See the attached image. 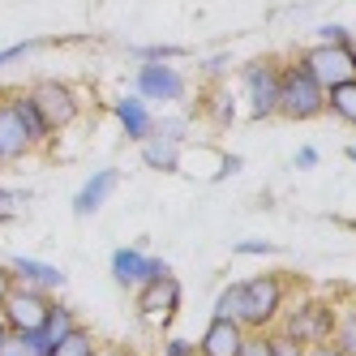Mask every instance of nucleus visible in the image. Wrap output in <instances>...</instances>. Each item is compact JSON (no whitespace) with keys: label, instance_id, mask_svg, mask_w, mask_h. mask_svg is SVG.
<instances>
[{"label":"nucleus","instance_id":"f257e3e1","mask_svg":"<svg viewBox=\"0 0 356 356\" xmlns=\"http://www.w3.org/2000/svg\"><path fill=\"white\" fill-rule=\"evenodd\" d=\"M296 275H279V270H262V275H249L241 279V314L236 322L245 330H275L279 314L288 305V284Z\"/></svg>","mask_w":356,"mask_h":356},{"label":"nucleus","instance_id":"f03ea898","mask_svg":"<svg viewBox=\"0 0 356 356\" xmlns=\"http://www.w3.org/2000/svg\"><path fill=\"white\" fill-rule=\"evenodd\" d=\"M322 112H326V86L296 56L279 60V116H288V120H318Z\"/></svg>","mask_w":356,"mask_h":356},{"label":"nucleus","instance_id":"7ed1b4c3","mask_svg":"<svg viewBox=\"0 0 356 356\" xmlns=\"http://www.w3.org/2000/svg\"><path fill=\"white\" fill-rule=\"evenodd\" d=\"M279 335H288L305 348L314 343H330V330H335V305L322 300V296H300L296 305H284L279 314Z\"/></svg>","mask_w":356,"mask_h":356},{"label":"nucleus","instance_id":"20e7f679","mask_svg":"<svg viewBox=\"0 0 356 356\" xmlns=\"http://www.w3.org/2000/svg\"><path fill=\"white\" fill-rule=\"evenodd\" d=\"M241 90H245V112L249 120H270L279 116V60L275 56H253L241 69Z\"/></svg>","mask_w":356,"mask_h":356},{"label":"nucleus","instance_id":"39448f33","mask_svg":"<svg viewBox=\"0 0 356 356\" xmlns=\"http://www.w3.org/2000/svg\"><path fill=\"white\" fill-rule=\"evenodd\" d=\"M26 90H31L35 108L43 112V120H47V129H52V134L69 129V124L78 120V112H82L78 90H73L69 82H60V78H35Z\"/></svg>","mask_w":356,"mask_h":356},{"label":"nucleus","instance_id":"423d86ee","mask_svg":"<svg viewBox=\"0 0 356 356\" xmlns=\"http://www.w3.org/2000/svg\"><path fill=\"white\" fill-rule=\"evenodd\" d=\"M142 163L155 172H176L181 168V146H185V120L176 116H155V129L142 142Z\"/></svg>","mask_w":356,"mask_h":356},{"label":"nucleus","instance_id":"0eeeda50","mask_svg":"<svg viewBox=\"0 0 356 356\" xmlns=\"http://www.w3.org/2000/svg\"><path fill=\"white\" fill-rule=\"evenodd\" d=\"M296 60L309 69L326 90L356 78V60L348 52V43H309V47H300V52H296Z\"/></svg>","mask_w":356,"mask_h":356},{"label":"nucleus","instance_id":"6e6552de","mask_svg":"<svg viewBox=\"0 0 356 356\" xmlns=\"http://www.w3.org/2000/svg\"><path fill=\"white\" fill-rule=\"evenodd\" d=\"M134 95H142L146 104H181L189 95V78L176 65H159V60H142L134 73Z\"/></svg>","mask_w":356,"mask_h":356},{"label":"nucleus","instance_id":"1a4fd4ad","mask_svg":"<svg viewBox=\"0 0 356 356\" xmlns=\"http://www.w3.org/2000/svg\"><path fill=\"white\" fill-rule=\"evenodd\" d=\"M181 300H185L181 279H176V275H163V279H150V284L138 288V314H142V322L168 330L172 318L181 314Z\"/></svg>","mask_w":356,"mask_h":356},{"label":"nucleus","instance_id":"9d476101","mask_svg":"<svg viewBox=\"0 0 356 356\" xmlns=\"http://www.w3.org/2000/svg\"><path fill=\"white\" fill-rule=\"evenodd\" d=\"M47 309H52V292H39L26 284H13L5 305H0V318H5L9 330H39Z\"/></svg>","mask_w":356,"mask_h":356},{"label":"nucleus","instance_id":"9b49d317","mask_svg":"<svg viewBox=\"0 0 356 356\" xmlns=\"http://www.w3.org/2000/svg\"><path fill=\"white\" fill-rule=\"evenodd\" d=\"M31 150H35V142H31V134H26V124H22L17 112H13L9 90H0V168L26 159Z\"/></svg>","mask_w":356,"mask_h":356},{"label":"nucleus","instance_id":"f8f14e48","mask_svg":"<svg viewBox=\"0 0 356 356\" xmlns=\"http://www.w3.org/2000/svg\"><path fill=\"white\" fill-rule=\"evenodd\" d=\"M116 185H120V172H116V168H99L95 176H86L82 189L73 193V215H78V219L99 215V211L108 207V197L116 193Z\"/></svg>","mask_w":356,"mask_h":356},{"label":"nucleus","instance_id":"ddd939ff","mask_svg":"<svg viewBox=\"0 0 356 356\" xmlns=\"http://www.w3.org/2000/svg\"><path fill=\"white\" fill-rule=\"evenodd\" d=\"M9 270H13V279H17V284L39 288V292H60V288L69 284L60 266L43 262V258H26V253H13V258H9Z\"/></svg>","mask_w":356,"mask_h":356},{"label":"nucleus","instance_id":"4468645a","mask_svg":"<svg viewBox=\"0 0 356 356\" xmlns=\"http://www.w3.org/2000/svg\"><path fill=\"white\" fill-rule=\"evenodd\" d=\"M241 343H245V326L241 322H232V318H211L207 335H202L193 348H197V356H236Z\"/></svg>","mask_w":356,"mask_h":356},{"label":"nucleus","instance_id":"2eb2a0df","mask_svg":"<svg viewBox=\"0 0 356 356\" xmlns=\"http://www.w3.org/2000/svg\"><path fill=\"white\" fill-rule=\"evenodd\" d=\"M112 116H116V124L124 129V138H129V142H142L150 129H155V112L146 108L142 95H120L116 104H112Z\"/></svg>","mask_w":356,"mask_h":356},{"label":"nucleus","instance_id":"dca6fc26","mask_svg":"<svg viewBox=\"0 0 356 356\" xmlns=\"http://www.w3.org/2000/svg\"><path fill=\"white\" fill-rule=\"evenodd\" d=\"M112 279H116L120 288L138 292V288L146 284V249H138V245L112 249Z\"/></svg>","mask_w":356,"mask_h":356},{"label":"nucleus","instance_id":"f3484780","mask_svg":"<svg viewBox=\"0 0 356 356\" xmlns=\"http://www.w3.org/2000/svg\"><path fill=\"white\" fill-rule=\"evenodd\" d=\"M9 104H13L17 120L26 124V134H31L35 150H39V146H47V138H52V129H47V120H43V112L35 108V99H31V90H9Z\"/></svg>","mask_w":356,"mask_h":356},{"label":"nucleus","instance_id":"a211bd4d","mask_svg":"<svg viewBox=\"0 0 356 356\" xmlns=\"http://www.w3.org/2000/svg\"><path fill=\"white\" fill-rule=\"evenodd\" d=\"M73 330H78V314H73L69 305L52 300V309H47V318H43V326H39V335L47 339V348H56L65 335H73Z\"/></svg>","mask_w":356,"mask_h":356},{"label":"nucleus","instance_id":"6ab92c4d","mask_svg":"<svg viewBox=\"0 0 356 356\" xmlns=\"http://www.w3.org/2000/svg\"><path fill=\"white\" fill-rule=\"evenodd\" d=\"M330 343H335L343 356H356V300L339 305L335 309V330H330Z\"/></svg>","mask_w":356,"mask_h":356},{"label":"nucleus","instance_id":"aec40b11","mask_svg":"<svg viewBox=\"0 0 356 356\" xmlns=\"http://www.w3.org/2000/svg\"><path fill=\"white\" fill-rule=\"evenodd\" d=\"M326 112L356 129V78L343 82V86H330V90H326Z\"/></svg>","mask_w":356,"mask_h":356},{"label":"nucleus","instance_id":"412c9836","mask_svg":"<svg viewBox=\"0 0 356 356\" xmlns=\"http://www.w3.org/2000/svg\"><path fill=\"white\" fill-rule=\"evenodd\" d=\"M0 356H52V348H47V339L39 330H9Z\"/></svg>","mask_w":356,"mask_h":356},{"label":"nucleus","instance_id":"4be33fe9","mask_svg":"<svg viewBox=\"0 0 356 356\" xmlns=\"http://www.w3.org/2000/svg\"><path fill=\"white\" fill-rule=\"evenodd\" d=\"M129 56L142 65V60H159V65H172V60H185V47L181 43H134Z\"/></svg>","mask_w":356,"mask_h":356},{"label":"nucleus","instance_id":"5701e85b","mask_svg":"<svg viewBox=\"0 0 356 356\" xmlns=\"http://www.w3.org/2000/svg\"><path fill=\"white\" fill-rule=\"evenodd\" d=\"M95 352H99V348H95V335H90V330H82V326L52 348V356H95Z\"/></svg>","mask_w":356,"mask_h":356},{"label":"nucleus","instance_id":"b1692460","mask_svg":"<svg viewBox=\"0 0 356 356\" xmlns=\"http://www.w3.org/2000/svg\"><path fill=\"white\" fill-rule=\"evenodd\" d=\"M39 47H47V39H22V43H9V47H0V69H9V65H17V60L35 56Z\"/></svg>","mask_w":356,"mask_h":356},{"label":"nucleus","instance_id":"393cba45","mask_svg":"<svg viewBox=\"0 0 356 356\" xmlns=\"http://www.w3.org/2000/svg\"><path fill=\"white\" fill-rule=\"evenodd\" d=\"M236 314H241V279H232V284L215 296V318H232L236 322Z\"/></svg>","mask_w":356,"mask_h":356},{"label":"nucleus","instance_id":"a878e982","mask_svg":"<svg viewBox=\"0 0 356 356\" xmlns=\"http://www.w3.org/2000/svg\"><path fill=\"white\" fill-rule=\"evenodd\" d=\"M236 356H275L270 352V330H245V343Z\"/></svg>","mask_w":356,"mask_h":356},{"label":"nucleus","instance_id":"bb28decb","mask_svg":"<svg viewBox=\"0 0 356 356\" xmlns=\"http://www.w3.org/2000/svg\"><path fill=\"white\" fill-rule=\"evenodd\" d=\"M232 253H236V258H275L279 245H270V241H236Z\"/></svg>","mask_w":356,"mask_h":356},{"label":"nucleus","instance_id":"cd10ccee","mask_svg":"<svg viewBox=\"0 0 356 356\" xmlns=\"http://www.w3.org/2000/svg\"><path fill=\"white\" fill-rule=\"evenodd\" d=\"M26 197H31L26 189H22V193H13V189H5V185H0V223H13V219H17V207H22Z\"/></svg>","mask_w":356,"mask_h":356},{"label":"nucleus","instance_id":"c85d7f7f","mask_svg":"<svg viewBox=\"0 0 356 356\" xmlns=\"http://www.w3.org/2000/svg\"><path fill=\"white\" fill-rule=\"evenodd\" d=\"M352 31L343 26V22H322V26L314 31V43H348Z\"/></svg>","mask_w":356,"mask_h":356},{"label":"nucleus","instance_id":"c756f323","mask_svg":"<svg viewBox=\"0 0 356 356\" xmlns=\"http://www.w3.org/2000/svg\"><path fill=\"white\" fill-rule=\"evenodd\" d=\"M207 108H211V120L219 116V124H232V120H236V112H232L236 104H232V95H223V90L211 95V104H207Z\"/></svg>","mask_w":356,"mask_h":356},{"label":"nucleus","instance_id":"7c9ffc66","mask_svg":"<svg viewBox=\"0 0 356 356\" xmlns=\"http://www.w3.org/2000/svg\"><path fill=\"white\" fill-rule=\"evenodd\" d=\"M270 352L275 356H305V343H296L288 335H279V330H270Z\"/></svg>","mask_w":356,"mask_h":356},{"label":"nucleus","instance_id":"2f4dec72","mask_svg":"<svg viewBox=\"0 0 356 356\" xmlns=\"http://www.w3.org/2000/svg\"><path fill=\"white\" fill-rule=\"evenodd\" d=\"M223 69H227V56H223V52H219V56H202V60H197V73H202V78H211V82L219 78Z\"/></svg>","mask_w":356,"mask_h":356},{"label":"nucleus","instance_id":"473e14b6","mask_svg":"<svg viewBox=\"0 0 356 356\" xmlns=\"http://www.w3.org/2000/svg\"><path fill=\"white\" fill-rule=\"evenodd\" d=\"M159 356H197V348H193V339H168L159 348Z\"/></svg>","mask_w":356,"mask_h":356},{"label":"nucleus","instance_id":"72a5a7b5","mask_svg":"<svg viewBox=\"0 0 356 356\" xmlns=\"http://www.w3.org/2000/svg\"><path fill=\"white\" fill-rule=\"evenodd\" d=\"M292 163H296V172H309V168H318V150H314V146H300Z\"/></svg>","mask_w":356,"mask_h":356},{"label":"nucleus","instance_id":"f704fd0d","mask_svg":"<svg viewBox=\"0 0 356 356\" xmlns=\"http://www.w3.org/2000/svg\"><path fill=\"white\" fill-rule=\"evenodd\" d=\"M232 172H241V159L236 155H227L219 168H215V181H227V176H232Z\"/></svg>","mask_w":356,"mask_h":356},{"label":"nucleus","instance_id":"c9c22d12","mask_svg":"<svg viewBox=\"0 0 356 356\" xmlns=\"http://www.w3.org/2000/svg\"><path fill=\"white\" fill-rule=\"evenodd\" d=\"M17 284V279H13V270L5 266V262H0V305H5V296H9V288Z\"/></svg>","mask_w":356,"mask_h":356},{"label":"nucleus","instance_id":"e433bc0d","mask_svg":"<svg viewBox=\"0 0 356 356\" xmlns=\"http://www.w3.org/2000/svg\"><path fill=\"white\" fill-rule=\"evenodd\" d=\"M305 356H343L335 343H314V348H305Z\"/></svg>","mask_w":356,"mask_h":356},{"label":"nucleus","instance_id":"4c0bfd02","mask_svg":"<svg viewBox=\"0 0 356 356\" xmlns=\"http://www.w3.org/2000/svg\"><path fill=\"white\" fill-rule=\"evenodd\" d=\"M99 356H134L129 348H112V352H99Z\"/></svg>","mask_w":356,"mask_h":356},{"label":"nucleus","instance_id":"58836bf2","mask_svg":"<svg viewBox=\"0 0 356 356\" xmlns=\"http://www.w3.org/2000/svg\"><path fill=\"white\" fill-rule=\"evenodd\" d=\"M5 339H9V326H5V318H0V348H5Z\"/></svg>","mask_w":356,"mask_h":356},{"label":"nucleus","instance_id":"ea45409f","mask_svg":"<svg viewBox=\"0 0 356 356\" xmlns=\"http://www.w3.org/2000/svg\"><path fill=\"white\" fill-rule=\"evenodd\" d=\"M348 52H352V60H356V31H352V39H348Z\"/></svg>","mask_w":356,"mask_h":356},{"label":"nucleus","instance_id":"a19ab883","mask_svg":"<svg viewBox=\"0 0 356 356\" xmlns=\"http://www.w3.org/2000/svg\"><path fill=\"white\" fill-rule=\"evenodd\" d=\"M343 155H348V159H352V163H356V146H348V150H343Z\"/></svg>","mask_w":356,"mask_h":356},{"label":"nucleus","instance_id":"79ce46f5","mask_svg":"<svg viewBox=\"0 0 356 356\" xmlns=\"http://www.w3.org/2000/svg\"><path fill=\"white\" fill-rule=\"evenodd\" d=\"M95 356H99V352H95Z\"/></svg>","mask_w":356,"mask_h":356}]
</instances>
